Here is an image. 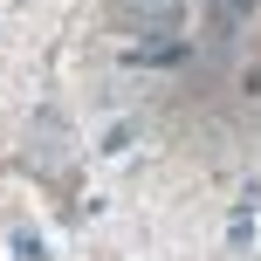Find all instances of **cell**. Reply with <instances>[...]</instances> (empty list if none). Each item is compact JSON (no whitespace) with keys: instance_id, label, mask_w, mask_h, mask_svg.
<instances>
[{"instance_id":"obj_1","label":"cell","mask_w":261,"mask_h":261,"mask_svg":"<svg viewBox=\"0 0 261 261\" xmlns=\"http://www.w3.org/2000/svg\"><path fill=\"white\" fill-rule=\"evenodd\" d=\"M179 7L186 0H117L124 28H138V35H172L179 28Z\"/></svg>"},{"instance_id":"obj_2","label":"cell","mask_w":261,"mask_h":261,"mask_svg":"<svg viewBox=\"0 0 261 261\" xmlns=\"http://www.w3.org/2000/svg\"><path fill=\"white\" fill-rule=\"evenodd\" d=\"M227 241H234V248H254V193H248V199H234V220H227Z\"/></svg>"},{"instance_id":"obj_3","label":"cell","mask_w":261,"mask_h":261,"mask_svg":"<svg viewBox=\"0 0 261 261\" xmlns=\"http://www.w3.org/2000/svg\"><path fill=\"white\" fill-rule=\"evenodd\" d=\"M7 248H14V261H55V254H48V241H41L35 227H14V234H7Z\"/></svg>"},{"instance_id":"obj_4","label":"cell","mask_w":261,"mask_h":261,"mask_svg":"<svg viewBox=\"0 0 261 261\" xmlns=\"http://www.w3.org/2000/svg\"><path fill=\"white\" fill-rule=\"evenodd\" d=\"M227 7H234V14H248V7H254V0H227Z\"/></svg>"}]
</instances>
